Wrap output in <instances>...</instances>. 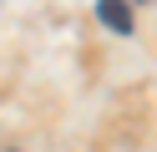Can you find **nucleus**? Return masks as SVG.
Listing matches in <instances>:
<instances>
[{
    "mask_svg": "<svg viewBox=\"0 0 157 152\" xmlns=\"http://www.w3.org/2000/svg\"><path fill=\"white\" fill-rule=\"evenodd\" d=\"M96 15H101L112 30H122V36L132 30V5H127V0H96Z\"/></svg>",
    "mask_w": 157,
    "mask_h": 152,
    "instance_id": "nucleus-1",
    "label": "nucleus"
}]
</instances>
